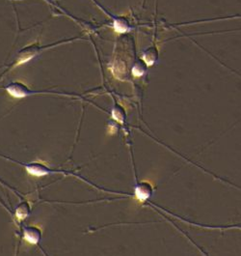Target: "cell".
Masks as SVG:
<instances>
[{
    "label": "cell",
    "instance_id": "obj_5",
    "mask_svg": "<svg viewBox=\"0 0 241 256\" xmlns=\"http://www.w3.org/2000/svg\"><path fill=\"white\" fill-rule=\"evenodd\" d=\"M26 170L27 171L34 175V176H38V177H41V176H45L47 174L49 173V169L47 165L45 164H42V163H32V164H28L26 166Z\"/></svg>",
    "mask_w": 241,
    "mask_h": 256
},
{
    "label": "cell",
    "instance_id": "obj_1",
    "mask_svg": "<svg viewBox=\"0 0 241 256\" xmlns=\"http://www.w3.org/2000/svg\"><path fill=\"white\" fill-rule=\"evenodd\" d=\"M40 51H41L40 45H30L25 47L18 52L16 58V65H20L22 63L28 62L30 59H32L37 54H39Z\"/></svg>",
    "mask_w": 241,
    "mask_h": 256
},
{
    "label": "cell",
    "instance_id": "obj_6",
    "mask_svg": "<svg viewBox=\"0 0 241 256\" xmlns=\"http://www.w3.org/2000/svg\"><path fill=\"white\" fill-rule=\"evenodd\" d=\"M30 214H31V206L27 201L20 202L16 208L15 215L18 221L25 220L26 218L29 217Z\"/></svg>",
    "mask_w": 241,
    "mask_h": 256
},
{
    "label": "cell",
    "instance_id": "obj_4",
    "mask_svg": "<svg viewBox=\"0 0 241 256\" xmlns=\"http://www.w3.org/2000/svg\"><path fill=\"white\" fill-rule=\"evenodd\" d=\"M24 239L30 243V244H38L42 239V230L40 227H37L35 225L27 226L24 228L23 231Z\"/></svg>",
    "mask_w": 241,
    "mask_h": 256
},
{
    "label": "cell",
    "instance_id": "obj_2",
    "mask_svg": "<svg viewBox=\"0 0 241 256\" xmlns=\"http://www.w3.org/2000/svg\"><path fill=\"white\" fill-rule=\"evenodd\" d=\"M7 92L13 96L14 98H16V99H21V98H25L26 96L30 95L32 92L28 89V87L21 84V83H12L10 84L8 87L6 88Z\"/></svg>",
    "mask_w": 241,
    "mask_h": 256
},
{
    "label": "cell",
    "instance_id": "obj_3",
    "mask_svg": "<svg viewBox=\"0 0 241 256\" xmlns=\"http://www.w3.org/2000/svg\"><path fill=\"white\" fill-rule=\"evenodd\" d=\"M153 192V185H151L147 181H143L135 188V196L138 201L143 202L148 199Z\"/></svg>",
    "mask_w": 241,
    "mask_h": 256
}]
</instances>
